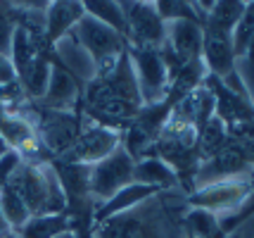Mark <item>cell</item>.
Wrapping results in <instances>:
<instances>
[{"label":"cell","instance_id":"1","mask_svg":"<svg viewBox=\"0 0 254 238\" xmlns=\"http://www.w3.org/2000/svg\"><path fill=\"white\" fill-rule=\"evenodd\" d=\"M140 107H143V98L133 74L128 48L117 60L112 72L86 81L78 102V112L83 117L117 131H124L131 124V119L140 112Z\"/></svg>","mask_w":254,"mask_h":238},{"label":"cell","instance_id":"2","mask_svg":"<svg viewBox=\"0 0 254 238\" xmlns=\"http://www.w3.org/2000/svg\"><path fill=\"white\" fill-rule=\"evenodd\" d=\"M186 193L159 191L128 212L93 224L95 238H186Z\"/></svg>","mask_w":254,"mask_h":238},{"label":"cell","instance_id":"3","mask_svg":"<svg viewBox=\"0 0 254 238\" xmlns=\"http://www.w3.org/2000/svg\"><path fill=\"white\" fill-rule=\"evenodd\" d=\"M5 186H10L22 198L31 217L66 212V198L62 183L53 169V162H41V164L22 162Z\"/></svg>","mask_w":254,"mask_h":238},{"label":"cell","instance_id":"4","mask_svg":"<svg viewBox=\"0 0 254 238\" xmlns=\"http://www.w3.org/2000/svg\"><path fill=\"white\" fill-rule=\"evenodd\" d=\"M69 38H74V43H78V48L88 55L90 65H93V77L107 74L114 69L117 60L126 53V38L122 34H117L114 29L105 26L102 22L93 19L88 14H83L78 24L71 29Z\"/></svg>","mask_w":254,"mask_h":238},{"label":"cell","instance_id":"5","mask_svg":"<svg viewBox=\"0 0 254 238\" xmlns=\"http://www.w3.org/2000/svg\"><path fill=\"white\" fill-rule=\"evenodd\" d=\"M26 117L53 159H64L69 155L83 124V114L78 110H45L36 105Z\"/></svg>","mask_w":254,"mask_h":238},{"label":"cell","instance_id":"6","mask_svg":"<svg viewBox=\"0 0 254 238\" xmlns=\"http://www.w3.org/2000/svg\"><path fill=\"white\" fill-rule=\"evenodd\" d=\"M250 183H252V176L207 183V186H199L192 193H188L186 203H188V207L207 210V212L221 217V219H231L247 200Z\"/></svg>","mask_w":254,"mask_h":238},{"label":"cell","instance_id":"7","mask_svg":"<svg viewBox=\"0 0 254 238\" xmlns=\"http://www.w3.org/2000/svg\"><path fill=\"white\" fill-rule=\"evenodd\" d=\"M133 164H135V159L124 148L114 150L110 158L90 164L88 193L95 207L102 205L105 200H110L112 195H117L128 183H133Z\"/></svg>","mask_w":254,"mask_h":238},{"label":"cell","instance_id":"8","mask_svg":"<svg viewBox=\"0 0 254 238\" xmlns=\"http://www.w3.org/2000/svg\"><path fill=\"white\" fill-rule=\"evenodd\" d=\"M128 57L133 65V74L138 81V91L143 105L162 102L171 86V74L166 69L159 50L152 48H128Z\"/></svg>","mask_w":254,"mask_h":238},{"label":"cell","instance_id":"9","mask_svg":"<svg viewBox=\"0 0 254 238\" xmlns=\"http://www.w3.org/2000/svg\"><path fill=\"white\" fill-rule=\"evenodd\" d=\"M126 19V43L128 48H159L166 43V24L157 14L152 2H122Z\"/></svg>","mask_w":254,"mask_h":238},{"label":"cell","instance_id":"10","mask_svg":"<svg viewBox=\"0 0 254 238\" xmlns=\"http://www.w3.org/2000/svg\"><path fill=\"white\" fill-rule=\"evenodd\" d=\"M122 148V131L110 129L105 124H98L88 117H83V124L78 131V138L74 148L69 150L62 162H74V164H95L100 159L110 158L114 150Z\"/></svg>","mask_w":254,"mask_h":238},{"label":"cell","instance_id":"11","mask_svg":"<svg viewBox=\"0 0 254 238\" xmlns=\"http://www.w3.org/2000/svg\"><path fill=\"white\" fill-rule=\"evenodd\" d=\"M243 176H254V171L247 164L243 143L231 138L216 155H211L209 159L199 162L197 174H195V188L207 186V183L226 181V179H243Z\"/></svg>","mask_w":254,"mask_h":238},{"label":"cell","instance_id":"12","mask_svg":"<svg viewBox=\"0 0 254 238\" xmlns=\"http://www.w3.org/2000/svg\"><path fill=\"white\" fill-rule=\"evenodd\" d=\"M50 60H53V72H50V81H48V91H45L43 100L36 105L45 107V110H78L81 93H83L86 83L66 69V65L57 57L55 50L50 53Z\"/></svg>","mask_w":254,"mask_h":238},{"label":"cell","instance_id":"13","mask_svg":"<svg viewBox=\"0 0 254 238\" xmlns=\"http://www.w3.org/2000/svg\"><path fill=\"white\" fill-rule=\"evenodd\" d=\"M214 117V95H211L209 86L202 83L197 88H192L188 95H183L178 102L171 105V112L166 122H174V124H186V126H202Z\"/></svg>","mask_w":254,"mask_h":238},{"label":"cell","instance_id":"14","mask_svg":"<svg viewBox=\"0 0 254 238\" xmlns=\"http://www.w3.org/2000/svg\"><path fill=\"white\" fill-rule=\"evenodd\" d=\"M86 14L83 2H48L45 7V34L43 43L45 50H55V46L71 34V29L78 24V19Z\"/></svg>","mask_w":254,"mask_h":238},{"label":"cell","instance_id":"15","mask_svg":"<svg viewBox=\"0 0 254 238\" xmlns=\"http://www.w3.org/2000/svg\"><path fill=\"white\" fill-rule=\"evenodd\" d=\"M202 41H204V29L199 22H171L166 24V46L178 57L181 65L202 60Z\"/></svg>","mask_w":254,"mask_h":238},{"label":"cell","instance_id":"16","mask_svg":"<svg viewBox=\"0 0 254 238\" xmlns=\"http://www.w3.org/2000/svg\"><path fill=\"white\" fill-rule=\"evenodd\" d=\"M202 62H204L209 77H216V79H221V81H226L231 74H235V53H233L231 36L204 31Z\"/></svg>","mask_w":254,"mask_h":238},{"label":"cell","instance_id":"17","mask_svg":"<svg viewBox=\"0 0 254 238\" xmlns=\"http://www.w3.org/2000/svg\"><path fill=\"white\" fill-rule=\"evenodd\" d=\"M133 181L150 186L155 191H181V183L178 176L174 174V169L162 162L157 155H147V158L135 159L133 164Z\"/></svg>","mask_w":254,"mask_h":238},{"label":"cell","instance_id":"18","mask_svg":"<svg viewBox=\"0 0 254 238\" xmlns=\"http://www.w3.org/2000/svg\"><path fill=\"white\" fill-rule=\"evenodd\" d=\"M155 193H159V191L150 188V186H143V183H135V181L128 183V186L122 188L117 195H112L110 200H105L102 205L95 207V212H93V224H100V222H105V219H110V217L128 212V210H133L135 205H140V203H145L147 198H152Z\"/></svg>","mask_w":254,"mask_h":238},{"label":"cell","instance_id":"19","mask_svg":"<svg viewBox=\"0 0 254 238\" xmlns=\"http://www.w3.org/2000/svg\"><path fill=\"white\" fill-rule=\"evenodd\" d=\"M50 53H43L41 57H36L31 67L26 69L22 77H17V86H19V91H22V95L26 100L31 102L43 100L45 91H48V81H50V72H53Z\"/></svg>","mask_w":254,"mask_h":238},{"label":"cell","instance_id":"20","mask_svg":"<svg viewBox=\"0 0 254 238\" xmlns=\"http://www.w3.org/2000/svg\"><path fill=\"white\" fill-rule=\"evenodd\" d=\"M247 2H238V0H219L209 7V12L202 19V29L211 31V34H223L231 36L235 24L240 22Z\"/></svg>","mask_w":254,"mask_h":238},{"label":"cell","instance_id":"21","mask_svg":"<svg viewBox=\"0 0 254 238\" xmlns=\"http://www.w3.org/2000/svg\"><path fill=\"white\" fill-rule=\"evenodd\" d=\"M74 231V219L62 212V215H36L29 217V222L19 231H14V238H55L60 234Z\"/></svg>","mask_w":254,"mask_h":238},{"label":"cell","instance_id":"22","mask_svg":"<svg viewBox=\"0 0 254 238\" xmlns=\"http://www.w3.org/2000/svg\"><path fill=\"white\" fill-rule=\"evenodd\" d=\"M83 10L88 17L102 22L105 26L114 29L117 34H122L126 38V19H124L122 2H112V0H86Z\"/></svg>","mask_w":254,"mask_h":238},{"label":"cell","instance_id":"23","mask_svg":"<svg viewBox=\"0 0 254 238\" xmlns=\"http://www.w3.org/2000/svg\"><path fill=\"white\" fill-rule=\"evenodd\" d=\"M228 141H231V136H228L223 122L219 117H211L209 122L199 129V138H197L199 162H202V159H209L211 155H216Z\"/></svg>","mask_w":254,"mask_h":238},{"label":"cell","instance_id":"24","mask_svg":"<svg viewBox=\"0 0 254 238\" xmlns=\"http://www.w3.org/2000/svg\"><path fill=\"white\" fill-rule=\"evenodd\" d=\"M0 212H2V219H5V224L10 227V231H19V229L29 222V207L24 205V200L17 195V193L12 191L10 186H2L0 188Z\"/></svg>","mask_w":254,"mask_h":238},{"label":"cell","instance_id":"25","mask_svg":"<svg viewBox=\"0 0 254 238\" xmlns=\"http://www.w3.org/2000/svg\"><path fill=\"white\" fill-rule=\"evenodd\" d=\"M231 41H233V53H235V60H238V57H243L245 50L252 46V41H254V2H247L243 17H240V22L235 24V29H233Z\"/></svg>","mask_w":254,"mask_h":238},{"label":"cell","instance_id":"26","mask_svg":"<svg viewBox=\"0 0 254 238\" xmlns=\"http://www.w3.org/2000/svg\"><path fill=\"white\" fill-rule=\"evenodd\" d=\"M152 5H155L157 14L164 19V24L183 22V19L199 22V17H197V12H195V7H192V2H186V0H159V2H152Z\"/></svg>","mask_w":254,"mask_h":238},{"label":"cell","instance_id":"27","mask_svg":"<svg viewBox=\"0 0 254 238\" xmlns=\"http://www.w3.org/2000/svg\"><path fill=\"white\" fill-rule=\"evenodd\" d=\"M17 29V10L12 2H0V55L10 57L12 36Z\"/></svg>","mask_w":254,"mask_h":238},{"label":"cell","instance_id":"28","mask_svg":"<svg viewBox=\"0 0 254 238\" xmlns=\"http://www.w3.org/2000/svg\"><path fill=\"white\" fill-rule=\"evenodd\" d=\"M254 217V176H252V183H250V195H247V200H245V205L235 212V215L231 217V219H221V231L223 236L226 234H231L235 227H240L245 219H252Z\"/></svg>","mask_w":254,"mask_h":238},{"label":"cell","instance_id":"29","mask_svg":"<svg viewBox=\"0 0 254 238\" xmlns=\"http://www.w3.org/2000/svg\"><path fill=\"white\" fill-rule=\"evenodd\" d=\"M24 159H22V155L17 153V150H7L2 158H0V188L5 186V183L12 179V174L19 169V164H22Z\"/></svg>","mask_w":254,"mask_h":238},{"label":"cell","instance_id":"30","mask_svg":"<svg viewBox=\"0 0 254 238\" xmlns=\"http://www.w3.org/2000/svg\"><path fill=\"white\" fill-rule=\"evenodd\" d=\"M223 238H254V222L252 219H245L240 227H235L231 234H226Z\"/></svg>","mask_w":254,"mask_h":238},{"label":"cell","instance_id":"31","mask_svg":"<svg viewBox=\"0 0 254 238\" xmlns=\"http://www.w3.org/2000/svg\"><path fill=\"white\" fill-rule=\"evenodd\" d=\"M243 150H245V158H247V164H250V167H252V171H254V138H252V141H245Z\"/></svg>","mask_w":254,"mask_h":238},{"label":"cell","instance_id":"32","mask_svg":"<svg viewBox=\"0 0 254 238\" xmlns=\"http://www.w3.org/2000/svg\"><path fill=\"white\" fill-rule=\"evenodd\" d=\"M12 231H10V227L5 224V219H2V212H0V238H7Z\"/></svg>","mask_w":254,"mask_h":238},{"label":"cell","instance_id":"33","mask_svg":"<svg viewBox=\"0 0 254 238\" xmlns=\"http://www.w3.org/2000/svg\"><path fill=\"white\" fill-rule=\"evenodd\" d=\"M7 150H10V146H7V141L2 138V134H0V158H2V155H5Z\"/></svg>","mask_w":254,"mask_h":238},{"label":"cell","instance_id":"34","mask_svg":"<svg viewBox=\"0 0 254 238\" xmlns=\"http://www.w3.org/2000/svg\"><path fill=\"white\" fill-rule=\"evenodd\" d=\"M14 86H17V83H12V86H5V88H0V100L5 102V105H7V98H5V93H7V91H12Z\"/></svg>","mask_w":254,"mask_h":238},{"label":"cell","instance_id":"35","mask_svg":"<svg viewBox=\"0 0 254 238\" xmlns=\"http://www.w3.org/2000/svg\"><path fill=\"white\" fill-rule=\"evenodd\" d=\"M55 238H76V234H74V231H66V234H60V236H55Z\"/></svg>","mask_w":254,"mask_h":238}]
</instances>
